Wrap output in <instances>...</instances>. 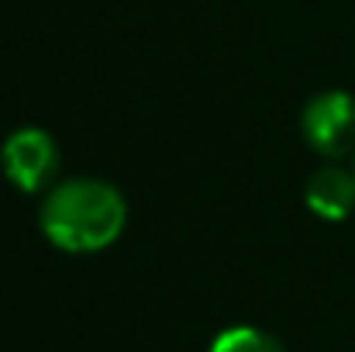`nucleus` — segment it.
Wrapping results in <instances>:
<instances>
[{"label":"nucleus","instance_id":"nucleus-6","mask_svg":"<svg viewBox=\"0 0 355 352\" xmlns=\"http://www.w3.org/2000/svg\"><path fill=\"white\" fill-rule=\"evenodd\" d=\"M352 169H355V166H352Z\"/></svg>","mask_w":355,"mask_h":352},{"label":"nucleus","instance_id":"nucleus-4","mask_svg":"<svg viewBox=\"0 0 355 352\" xmlns=\"http://www.w3.org/2000/svg\"><path fill=\"white\" fill-rule=\"evenodd\" d=\"M307 208L324 218V221H345L355 211V169L342 166H321L311 173L307 190H304Z\"/></svg>","mask_w":355,"mask_h":352},{"label":"nucleus","instance_id":"nucleus-5","mask_svg":"<svg viewBox=\"0 0 355 352\" xmlns=\"http://www.w3.org/2000/svg\"><path fill=\"white\" fill-rule=\"evenodd\" d=\"M211 352H286V346L262 332V328H252V325H235L228 332H221L214 342H211Z\"/></svg>","mask_w":355,"mask_h":352},{"label":"nucleus","instance_id":"nucleus-3","mask_svg":"<svg viewBox=\"0 0 355 352\" xmlns=\"http://www.w3.org/2000/svg\"><path fill=\"white\" fill-rule=\"evenodd\" d=\"M0 162H3L7 180L21 194H38V190L52 187V180L59 173V145L45 128H17L3 142Z\"/></svg>","mask_w":355,"mask_h":352},{"label":"nucleus","instance_id":"nucleus-1","mask_svg":"<svg viewBox=\"0 0 355 352\" xmlns=\"http://www.w3.org/2000/svg\"><path fill=\"white\" fill-rule=\"evenodd\" d=\"M128 204L121 190L97 176H73L52 183L38 208L42 235L73 255H90L111 249L124 232Z\"/></svg>","mask_w":355,"mask_h":352},{"label":"nucleus","instance_id":"nucleus-2","mask_svg":"<svg viewBox=\"0 0 355 352\" xmlns=\"http://www.w3.org/2000/svg\"><path fill=\"white\" fill-rule=\"evenodd\" d=\"M304 142L324 156L342 159L355 149V97L345 90H324L304 104L300 115Z\"/></svg>","mask_w":355,"mask_h":352}]
</instances>
